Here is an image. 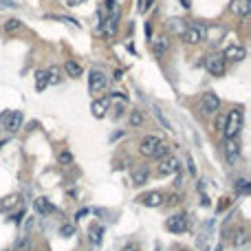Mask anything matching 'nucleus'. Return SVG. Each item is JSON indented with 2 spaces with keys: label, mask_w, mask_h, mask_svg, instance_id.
Returning a JSON list of instances; mask_svg holds the SVG:
<instances>
[{
  "label": "nucleus",
  "mask_w": 251,
  "mask_h": 251,
  "mask_svg": "<svg viewBox=\"0 0 251 251\" xmlns=\"http://www.w3.org/2000/svg\"><path fill=\"white\" fill-rule=\"evenodd\" d=\"M91 242L92 245H99L101 242V233H104V227H101V225H95V227H91Z\"/></svg>",
  "instance_id": "393cba45"
},
{
  "label": "nucleus",
  "mask_w": 251,
  "mask_h": 251,
  "mask_svg": "<svg viewBox=\"0 0 251 251\" xmlns=\"http://www.w3.org/2000/svg\"><path fill=\"white\" fill-rule=\"evenodd\" d=\"M225 119H227V114H220V117H218V123H216L220 132H223V128H225Z\"/></svg>",
  "instance_id": "58836bf2"
},
{
  "label": "nucleus",
  "mask_w": 251,
  "mask_h": 251,
  "mask_svg": "<svg viewBox=\"0 0 251 251\" xmlns=\"http://www.w3.org/2000/svg\"><path fill=\"white\" fill-rule=\"evenodd\" d=\"M22 218H24V209H22V211H18V214L13 216V220H16V223H20Z\"/></svg>",
  "instance_id": "a19ab883"
},
{
  "label": "nucleus",
  "mask_w": 251,
  "mask_h": 251,
  "mask_svg": "<svg viewBox=\"0 0 251 251\" xmlns=\"http://www.w3.org/2000/svg\"><path fill=\"white\" fill-rule=\"evenodd\" d=\"M121 251H139V245L137 242H128V245L121 247Z\"/></svg>",
  "instance_id": "e433bc0d"
},
{
  "label": "nucleus",
  "mask_w": 251,
  "mask_h": 251,
  "mask_svg": "<svg viewBox=\"0 0 251 251\" xmlns=\"http://www.w3.org/2000/svg\"><path fill=\"white\" fill-rule=\"evenodd\" d=\"M185 161H187V170H189V174H192V176H196V167H194V159L187 154V157H185Z\"/></svg>",
  "instance_id": "72a5a7b5"
},
{
  "label": "nucleus",
  "mask_w": 251,
  "mask_h": 251,
  "mask_svg": "<svg viewBox=\"0 0 251 251\" xmlns=\"http://www.w3.org/2000/svg\"><path fill=\"white\" fill-rule=\"evenodd\" d=\"M154 114H157V119H159V123H163V126H165V130H170L172 132V123L170 121H167V117H165V114H163V110L161 108H159V106H154Z\"/></svg>",
  "instance_id": "bb28decb"
},
{
  "label": "nucleus",
  "mask_w": 251,
  "mask_h": 251,
  "mask_svg": "<svg viewBox=\"0 0 251 251\" xmlns=\"http://www.w3.org/2000/svg\"><path fill=\"white\" fill-rule=\"evenodd\" d=\"M119 7L113 9V16L108 18V20L104 22V24L99 26V35H104V38H110V35H114V31H117V24H119Z\"/></svg>",
  "instance_id": "9d476101"
},
{
  "label": "nucleus",
  "mask_w": 251,
  "mask_h": 251,
  "mask_svg": "<svg viewBox=\"0 0 251 251\" xmlns=\"http://www.w3.org/2000/svg\"><path fill=\"white\" fill-rule=\"evenodd\" d=\"M242 123H245L242 110L240 108L231 110V113L227 114V119H225V128H223L225 141L227 139H238V135H240V130H242Z\"/></svg>",
  "instance_id": "f257e3e1"
},
{
  "label": "nucleus",
  "mask_w": 251,
  "mask_h": 251,
  "mask_svg": "<svg viewBox=\"0 0 251 251\" xmlns=\"http://www.w3.org/2000/svg\"><path fill=\"white\" fill-rule=\"evenodd\" d=\"M18 203H20V196H18V194H11V196H7L2 203H0V209H2V211H11Z\"/></svg>",
  "instance_id": "4be33fe9"
},
{
  "label": "nucleus",
  "mask_w": 251,
  "mask_h": 251,
  "mask_svg": "<svg viewBox=\"0 0 251 251\" xmlns=\"http://www.w3.org/2000/svg\"><path fill=\"white\" fill-rule=\"evenodd\" d=\"M165 201H167V205H170V207H174V205H179L181 198H179V194H170V196H167Z\"/></svg>",
  "instance_id": "f704fd0d"
},
{
  "label": "nucleus",
  "mask_w": 251,
  "mask_h": 251,
  "mask_svg": "<svg viewBox=\"0 0 251 251\" xmlns=\"http://www.w3.org/2000/svg\"><path fill=\"white\" fill-rule=\"evenodd\" d=\"M170 48V42H167V38H159L154 40V55H163V53Z\"/></svg>",
  "instance_id": "5701e85b"
},
{
  "label": "nucleus",
  "mask_w": 251,
  "mask_h": 251,
  "mask_svg": "<svg viewBox=\"0 0 251 251\" xmlns=\"http://www.w3.org/2000/svg\"><path fill=\"white\" fill-rule=\"evenodd\" d=\"M245 55H247V51H245V46H240V44H229V46L223 51L225 62H242Z\"/></svg>",
  "instance_id": "9b49d317"
},
{
  "label": "nucleus",
  "mask_w": 251,
  "mask_h": 251,
  "mask_svg": "<svg viewBox=\"0 0 251 251\" xmlns=\"http://www.w3.org/2000/svg\"><path fill=\"white\" fill-rule=\"evenodd\" d=\"M207 38V29L205 24H189L185 26V31L181 33V40L185 44H198V42H205Z\"/></svg>",
  "instance_id": "f03ea898"
},
{
  "label": "nucleus",
  "mask_w": 251,
  "mask_h": 251,
  "mask_svg": "<svg viewBox=\"0 0 251 251\" xmlns=\"http://www.w3.org/2000/svg\"><path fill=\"white\" fill-rule=\"evenodd\" d=\"M238 159H240V145H238L236 139H227L225 141V161L229 165H236Z\"/></svg>",
  "instance_id": "1a4fd4ad"
},
{
  "label": "nucleus",
  "mask_w": 251,
  "mask_h": 251,
  "mask_svg": "<svg viewBox=\"0 0 251 251\" xmlns=\"http://www.w3.org/2000/svg\"><path fill=\"white\" fill-rule=\"evenodd\" d=\"M159 145H161V139H159L157 135H145L143 139L139 141V152L143 154V157H152Z\"/></svg>",
  "instance_id": "0eeeda50"
},
{
  "label": "nucleus",
  "mask_w": 251,
  "mask_h": 251,
  "mask_svg": "<svg viewBox=\"0 0 251 251\" xmlns=\"http://www.w3.org/2000/svg\"><path fill=\"white\" fill-rule=\"evenodd\" d=\"M64 70H66V75H68V77H75V79H77L79 75L84 73L82 64H77L75 60H68V62H66V64H64Z\"/></svg>",
  "instance_id": "6ab92c4d"
},
{
  "label": "nucleus",
  "mask_w": 251,
  "mask_h": 251,
  "mask_svg": "<svg viewBox=\"0 0 251 251\" xmlns=\"http://www.w3.org/2000/svg\"><path fill=\"white\" fill-rule=\"evenodd\" d=\"M185 26H187V24H185L183 20H176V18H172V20L167 22V29H170V31H174V33H179V35L185 31Z\"/></svg>",
  "instance_id": "b1692460"
},
{
  "label": "nucleus",
  "mask_w": 251,
  "mask_h": 251,
  "mask_svg": "<svg viewBox=\"0 0 251 251\" xmlns=\"http://www.w3.org/2000/svg\"><path fill=\"white\" fill-rule=\"evenodd\" d=\"M46 75H48V84L60 82V68H57V66H51V68L46 70Z\"/></svg>",
  "instance_id": "c756f323"
},
{
  "label": "nucleus",
  "mask_w": 251,
  "mask_h": 251,
  "mask_svg": "<svg viewBox=\"0 0 251 251\" xmlns=\"http://www.w3.org/2000/svg\"><path fill=\"white\" fill-rule=\"evenodd\" d=\"M233 247H245L247 242H249V229L245 227V225H238L236 229H233Z\"/></svg>",
  "instance_id": "dca6fc26"
},
{
  "label": "nucleus",
  "mask_w": 251,
  "mask_h": 251,
  "mask_svg": "<svg viewBox=\"0 0 251 251\" xmlns=\"http://www.w3.org/2000/svg\"><path fill=\"white\" fill-rule=\"evenodd\" d=\"M9 114H11V110H4V113L0 114V126H4V121L9 119Z\"/></svg>",
  "instance_id": "ea45409f"
},
{
  "label": "nucleus",
  "mask_w": 251,
  "mask_h": 251,
  "mask_svg": "<svg viewBox=\"0 0 251 251\" xmlns=\"http://www.w3.org/2000/svg\"><path fill=\"white\" fill-rule=\"evenodd\" d=\"M66 2H68V4H70V7H73V4H77V2H79V0H66Z\"/></svg>",
  "instance_id": "37998d69"
},
{
  "label": "nucleus",
  "mask_w": 251,
  "mask_h": 251,
  "mask_svg": "<svg viewBox=\"0 0 251 251\" xmlns=\"http://www.w3.org/2000/svg\"><path fill=\"white\" fill-rule=\"evenodd\" d=\"M16 9L18 7V4L16 2H13V0H0V9Z\"/></svg>",
  "instance_id": "c9c22d12"
},
{
  "label": "nucleus",
  "mask_w": 251,
  "mask_h": 251,
  "mask_svg": "<svg viewBox=\"0 0 251 251\" xmlns=\"http://www.w3.org/2000/svg\"><path fill=\"white\" fill-rule=\"evenodd\" d=\"M108 108H110V97H99V99H95L91 104V113L95 119H104Z\"/></svg>",
  "instance_id": "f8f14e48"
},
{
  "label": "nucleus",
  "mask_w": 251,
  "mask_h": 251,
  "mask_svg": "<svg viewBox=\"0 0 251 251\" xmlns=\"http://www.w3.org/2000/svg\"><path fill=\"white\" fill-rule=\"evenodd\" d=\"M251 189V183L247 179H240V181H236V192L238 194H247Z\"/></svg>",
  "instance_id": "c85d7f7f"
},
{
  "label": "nucleus",
  "mask_w": 251,
  "mask_h": 251,
  "mask_svg": "<svg viewBox=\"0 0 251 251\" xmlns=\"http://www.w3.org/2000/svg\"><path fill=\"white\" fill-rule=\"evenodd\" d=\"M108 11H113V9H117V0H106V4H104Z\"/></svg>",
  "instance_id": "4c0bfd02"
},
{
  "label": "nucleus",
  "mask_w": 251,
  "mask_h": 251,
  "mask_svg": "<svg viewBox=\"0 0 251 251\" xmlns=\"http://www.w3.org/2000/svg\"><path fill=\"white\" fill-rule=\"evenodd\" d=\"M108 84V77L101 70H91V77H88V91L91 92H101Z\"/></svg>",
  "instance_id": "6e6552de"
},
{
  "label": "nucleus",
  "mask_w": 251,
  "mask_h": 251,
  "mask_svg": "<svg viewBox=\"0 0 251 251\" xmlns=\"http://www.w3.org/2000/svg\"><path fill=\"white\" fill-rule=\"evenodd\" d=\"M187 216L185 214H176V216H170V218L165 220V229L172 233H183L187 231Z\"/></svg>",
  "instance_id": "423d86ee"
},
{
  "label": "nucleus",
  "mask_w": 251,
  "mask_h": 251,
  "mask_svg": "<svg viewBox=\"0 0 251 251\" xmlns=\"http://www.w3.org/2000/svg\"><path fill=\"white\" fill-rule=\"evenodd\" d=\"M205 68L211 77H220L225 73V68H227V62H225L223 53H214V55L205 57Z\"/></svg>",
  "instance_id": "20e7f679"
},
{
  "label": "nucleus",
  "mask_w": 251,
  "mask_h": 251,
  "mask_svg": "<svg viewBox=\"0 0 251 251\" xmlns=\"http://www.w3.org/2000/svg\"><path fill=\"white\" fill-rule=\"evenodd\" d=\"M20 26H22V22L16 20V18H11V20H7V22L2 24V31H4V33H11V31H18Z\"/></svg>",
  "instance_id": "a878e982"
},
{
  "label": "nucleus",
  "mask_w": 251,
  "mask_h": 251,
  "mask_svg": "<svg viewBox=\"0 0 251 251\" xmlns=\"http://www.w3.org/2000/svg\"><path fill=\"white\" fill-rule=\"evenodd\" d=\"M148 179H150V170L145 165L135 167V170H132V183L135 185H143Z\"/></svg>",
  "instance_id": "a211bd4d"
},
{
  "label": "nucleus",
  "mask_w": 251,
  "mask_h": 251,
  "mask_svg": "<svg viewBox=\"0 0 251 251\" xmlns=\"http://www.w3.org/2000/svg\"><path fill=\"white\" fill-rule=\"evenodd\" d=\"M181 4H183V9H192V0H181Z\"/></svg>",
  "instance_id": "79ce46f5"
},
{
  "label": "nucleus",
  "mask_w": 251,
  "mask_h": 251,
  "mask_svg": "<svg viewBox=\"0 0 251 251\" xmlns=\"http://www.w3.org/2000/svg\"><path fill=\"white\" fill-rule=\"evenodd\" d=\"M167 154H170V145H167V143H163V141H161V145H159V148H157V152H154L152 157L161 161V159H163V157H167Z\"/></svg>",
  "instance_id": "cd10ccee"
},
{
  "label": "nucleus",
  "mask_w": 251,
  "mask_h": 251,
  "mask_svg": "<svg viewBox=\"0 0 251 251\" xmlns=\"http://www.w3.org/2000/svg\"><path fill=\"white\" fill-rule=\"evenodd\" d=\"M60 233H62V236H64V238H70V236H73V233H75V227H73V225H62Z\"/></svg>",
  "instance_id": "7c9ffc66"
},
{
  "label": "nucleus",
  "mask_w": 251,
  "mask_h": 251,
  "mask_svg": "<svg viewBox=\"0 0 251 251\" xmlns=\"http://www.w3.org/2000/svg\"><path fill=\"white\" fill-rule=\"evenodd\" d=\"M31 229H33V218H26V220H24V229H22V236L29 238Z\"/></svg>",
  "instance_id": "2f4dec72"
},
{
  "label": "nucleus",
  "mask_w": 251,
  "mask_h": 251,
  "mask_svg": "<svg viewBox=\"0 0 251 251\" xmlns=\"http://www.w3.org/2000/svg\"><path fill=\"white\" fill-rule=\"evenodd\" d=\"M143 123H145L143 110H130V113H128V126L130 128H141Z\"/></svg>",
  "instance_id": "f3484780"
},
{
  "label": "nucleus",
  "mask_w": 251,
  "mask_h": 251,
  "mask_svg": "<svg viewBox=\"0 0 251 251\" xmlns=\"http://www.w3.org/2000/svg\"><path fill=\"white\" fill-rule=\"evenodd\" d=\"M22 121H24V117H22V113L20 110H11V114H9V119L4 121V130H9V132H18L22 128Z\"/></svg>",
  "instance_id": "4468645a"
},
{
  "label": "nucleus",
  "mask_w": 251,
  "mask_h": 251,
  "mask_svg": "<svg viewBox=\"0 0 251 251\" xmlns=\"http://www.w3.org/2000/svg\"><path fill=\"white\" fill-rule=\"evenodd\" d=\"M46 86H48V75H46V70H38V73H35V91L42 92Z\"/></svg>",
  "instance_id": "412c9836"
},
{
  "label": "nucleus",
  "mask_w": 251,
  "mask_h": 251,
  "mask_svg": "<svg viewBox=\"0 0 251 251\" xmlns=\"http://www.w3.org/2000/svg\"><path fill=\"white\" fill-rule=\"evenodd\" d=\"M159 174L161 176H170V174H176V172L181 170V161L176 157H172V154H167V157H163L161 161H159Z\"/></svg>",
  "instance_id": "39448f33"
},
{
  "label": "nucleus",
  "mask_w": 251,
  "mask_h": 251,
  "mask_svg": "<svg viewBox=\"0 0 251 251\" xmlns=\"http://www.w3.org/2000/svg\"><path fill=\"white\" fill-rule=\"evenodd\" d=\"M220 108V99L216 92H205V95L201 97V104H198V110H201V114H205V117H211V114H216Z\"/></svg>",
  "instance_id": "7ed1b4c3"
},
{
  "label": "nucleus",
  "mask_w": 251,
  "mask_h": 251,
  "mask_svg": "<svg viewBox=\"0 0 251 251\" xmlns=\"http://www.w3.org/2000/svg\"><path fill=\"white\" fill-rule=\"evenodd\" d=\"M229 11H231L233 16H240V18L249 16L251 13V0H231V2H229Z\"/></svg>",
  "instance_id": "ddd939ff"
},
{
  "label": "nucleus",
  "mask_w": 251,
  "mask_h": 251,
  "mask_svg": "<svg viewBox=\"0 0 251 251\" xmlns=\"http://www.w3.org/2000/svg\"><path fill=\"white\" fill-rule=\"evenodd\" d=\"M163 201H165V198H163L161 192H148V194H143V196H139V203L145 207H161Z\"/></svg>",
  "instance_id": "2eb2a0df"
},
{
  "label": "nucleus",
  "mask_w": 251,
  "mask_h": 251,
  "mask_svg": "<svg viewBox=\"0 0 251 251\" xmlns=\"http://www.w3.org/2000/svg\"><path fill=\"white\" fill-rule=\"evenodd\" d=\"M57 161H60V163H73V154L60 152V154H57Z\"/></svg>",
  "instance_id": "473e14b6"
},
{
  "label": "nucleus",
  "mask_w": 251,
  "mask_h": 251,
  "mask_svg": "<svg viewBox=\"0 0 251 251\" xmlns=\"http://www.w3.org/2000/svg\"><path fill=\"white\" fill-rule=\"evenodd\" d=\"M33 205H35V209H38V211H40V214H42V216L51 214V211L55 209V207H53L51 203L46 201V198H35V203H33Z\"/></svg>",
  "instance_id": "aec40b11"
}]
</instances>
